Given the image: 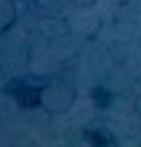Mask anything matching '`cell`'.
<instances>
[{
    "instance_id": "cell-1",
    "label": "cell",
    "mask_w": 141,
    "mask_h": 147,
    "mask_svg": "<svg viewBox=\"0 0 141 147\" xmlns=\"http://www.w3.org/2000/svg\"><path fill=\"white\" fill-rule=\"evenodd\" d=\"M14 93H15L17 101H19L23 107H35V105H39V101H41V93H39V89L31 87V85H27V83L17 85V89H15Z\"/></svg>"
}]
</instances>
